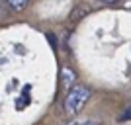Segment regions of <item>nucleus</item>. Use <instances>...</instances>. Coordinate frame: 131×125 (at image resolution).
Here are the masks:
<instances>
[{"label": "nucleus", "mask_w": 131, "mask_h": 125, "mask_svg": "<svg viewBox=\"0 0 131 125\" xmlns=\"http://www.w3.org/2000/svg\"><path fill=\"white\" fill-rule=\"evenodd\" d=\"M90 94H92V90L88 86H84V84H74V86L69 90L67 98H65V113L69 115V117H77L82 109H84L86 102L90 100Z\"/></svg>", "instance_id": "obj_1"}, {"label": "nucleus", "mask_w": 131, "mask_h": 125, "mask_svg": "<svg viewBox=\"0 0 131 125\" xmlns=\"http://www.w3.org/2000/svg\"><path fill=\"white\" fill-rule=\"evenodd\" d=\"M74 80H77L74 71H71V69H63L61 71V84L65 88H72L74 86Z\"/></svg>", "instance_id": "obj_2"}, {"label": "nucleus", "mask_w": 131, "mask_h": 125, "mask_svg": "<svg viewBox=\"0 0 131 125\" xmlns=\"http://www.w3.org/2000/svg\"><path fill=\"white\" fill-rule=\"evenodd\" d=\"M6 4L8 8H12L14 12H22L27 4H29V0H6Z\"/></svg>", "instance_id": "obj_3"}, {"label": "nucleus", "mask_w": 131, "mask_h": 125, "mask_svg": "<svg viewBox=\"0 0 131 125\" xmlns=\"http://www.w3.org/2000/svg\"><path fill=\"white\" fill-rule=\"evenodd\" d=\"M67 125H102V121L100 119H72Z\"/></svg>", "instance_id": "obj_4"}, {"label": "nucleus", "mask_w": 131, "mask_h": 125, "mask_svg": "<svg viewBox=\"0 0 131 125\" xmlns=\"http://www.w3.org/2000/svg\"><path fill=\"white\" fill-rule=\"evenodd\" d=\"M121 119H123V121H129V119H131V106H129V108L125 109V111H123V115H121Z\"/></svg>", "instance_id": "obj_5"}, {"label": "nucleus", "mask_w": 131, "mask_h": 125, "mask_svg": "<svg viewBox=\"0 0 131 125\" xmlns=\"http://www.w3.org/2000/svg\"><path fill=\"white\" fill-rule=\"evenodd\" d=\"M100 2H102V4H115V2H117V0H100Z\"/></svg>", "instance_id": "obj_6"}]
</instances>
